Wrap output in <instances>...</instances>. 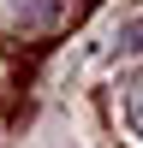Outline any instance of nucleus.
<instances>
[{
	"mask_svg": "<svg viewBox=\"0 0 143 148\" xmlns=\"http://www.w3.org/2000/svg\"><path fill=\"white\" fill-rule=\"evenodd\" d=\"M72 18H78V0H12V12H6V24L24 42H42V36L66 30Z\"/></svg>",
	"mask_w": 143,
	"mask_h": 148,
	"instance_id": "obj_1",
	"label": "nucleus"
},
{
	"mask_svg": "<svg viewBox=\"0 0 143 148\" xmlns=\"http://www.w3.org/2000/svg\"><path fill=\"white\" fill-rule=\"evenodd\" d=\"M119 119H125L131 148H143V71H125V83H119Z\"/></svg>",
	"mask_w": 143,
	"mask_h": 148,
	"instance_id": "obj_2",
	"label": "nucleus"
},
{
	"mask_svg": "<svg viewBox=\"0 0 143 148\" xmlns=\"http://www.w3.org/2000/svg\"><path fill=\"white\" fill-rule=\"evenodd\" d=\"M119 47H125V53H143V24H125V30H119Z\"/></svg>",
	"mask_w": 143,
	"mask_h": 148,
	"instance_id": "obj_3",
	"label": "nucleus"
}]
</instances>
